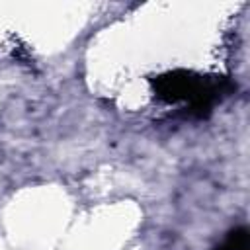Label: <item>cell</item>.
I'll list each match as a JSON object with an SVG mask.
<instances>
[{
  "instance_id": "cell-1",
  "label": "cell",
  "mask_w": 250,
  "mask_h": 250,
  "mask_svg": "<svg viewBox=\"0 0 250 250\" xmlns=\"http://www.w3.org/2000/svg\"><path fill=\"white\" fill-rule=\"evenodd\" d=\"M215 250H250V236L246 227H236L232 229L219 244Z\"/></svg>"
}]
</instances>
